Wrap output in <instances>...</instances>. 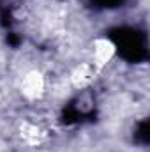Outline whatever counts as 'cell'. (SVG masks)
Segmentation results:
<instances>
[{
    "instance_id": "cell-2",
    "label": "cell",
    "mask_w": 150,
    "mask_h": 152,
    "mask_svg": "<svg viewBox=\"0 0 150 152\" xmlns=\"http://www.w3.org/2000/svg\"><path fill=\"white\" fill-rule=\"evenodd\" d=\"M113 53H115V46H113L111 41H108V39H97L94 42V66L97 69L104 67L111 60Z\"/></svg>"
},
{
    "instance_id": "cell-3",
    "label": "cell",
    "mask_w": 150,
    "mask_h": 152,
    "mask_svg": "<svg viewBox=\"0 0 150 152\" xmlns=\"http://www.w3.org/2000/svg\"><path fill=\"white\" fill-rule=\"evenodd\" d=\"M90 76H92L90 67L83 64V66H79L74 73H73V81H74L76 85H85V83L90 80Z\"/></svg>"
},
{
    "instance_id": "cell-1",
    "label": "cell",
    "mask_w": 150,
    "mask_h": 152,
    "mask_svg": "<svg viewBox=\"0 0 150 152\" xmlns=\"http://www.w3.org/2000/svg\"><path fill=\"white\" fill-rule=\"evenodd\" d=\"M44 90V78L39 71H30L23 76L21 92L27 99H37Z\"/></svg>"
}]
</instances>
